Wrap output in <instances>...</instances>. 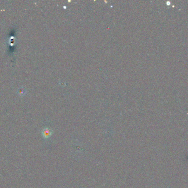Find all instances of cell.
<instances>
[{
  "mask_svg": "<svg viewBox=\"0 0 188 188\" xmlns=\"http://www.w3.org/2000/svg\"><path fill=\"white\" fill-rule=\"evenodd\" d=\"M51 135V131L49 129L46 128L43 131V135L45 136H49Z\"/></svg>",
  "mask_w": 188,
  "mask_h": 188,
  "instance_id": "obj_1",
  "label": "cell"
}]
</instances>
